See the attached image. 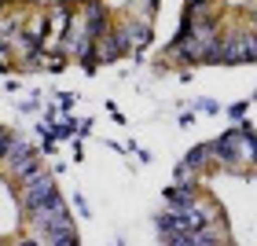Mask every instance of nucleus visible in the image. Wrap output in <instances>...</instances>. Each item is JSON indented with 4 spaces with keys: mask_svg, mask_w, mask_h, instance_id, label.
Wrapping results in <instances>:
<instances>
[{
    "mask_svg": "<svg viewBox=\"0 0 257 246\" xmlns=\"http://www.w3.org/2000/svg\"><path fill=\"white\" fill-rule=\"evenodd\" d=\"M48 198H55V184L48 173H33V180L26 177V206L37 209L41 202H48Z\"/></svg>",
    "mask_w": 257,
    "mask_h": 246,
    "instance_id": "obj_1",
    "label": "nucleus"
},
{
    "mask_svg": "<svg viewBox=\"0 0 257 246\" xmlns=\"http://www.w3.org/2000/svg\"><path fill=\"white\" fill-rule=\"evenodd\" d=\"M202 158H206V151H202V147L191 151V155H188V166H202Z\"/></svg>",
    "mask_w": 257,
    "mask_h": 246,
    "instance_id": "obj_5",
    "label": "nucleus"
},
{
    "mask_svg": "<svg viewBox=\"0 0 257 246\" xmlns=\"http://www.w3.org/2000/svg\"><path fill=\"white\" fill-rule=\"evenodd\" d=\"M41 231H44V242H66V246H74L77 242V235H74V224L66 220V213H59V217H52L48 224H41Z\"/></svg>",
    "mask_w": 257,
    "mask_h": 246,
    "instance_id": "obj_2",
    "label": "nucleus"
},
{
    "mask_svg": "<svg viewBox=\"0 0 257 246\" xmlns=\"http://www.w3.org/2000/svg\"><path fill=\"white\" fill-rule=\"evenodd\" d=\"M220 59L224 63H242V59H253V37H239L220 48Z\"/></svg>",
    "mask_w": 257,
    "mask_h": 246,
    "instance_id": "obj_3",
    "label": "nucleus"
},
{
    "mask_svg": "<svg viewBox=\"0 0 257 246\" xmlns=\"http://www.w3.org/2000/svg\"><path fill=\"white\" fill-rule=\"evenodd\" d=\"M198 4H206V0H191V8H198Z\"/></svg>",
    "mask_w": 257,
    "mask_h": 246,
    "instance_id": "obj_7",
    "label": "nucleus"
},
{
    "mask_svg": "<svg viewBox=\"0 0 257 246\" xmlns=\"http://www.w3.org/2000/svg\"><path fill=\"white\" fill-rule=\"evenodd\" d=\"M235 144H239V136H224V140H220V144H217V155L231 162V158H235V151H239Z\"/></svg>",
    "mask_w": 257,
    "mask_h": 246,
    "instance_id": "obj_4",
    "label": "nucleus"
},
{
    "mask_svg": "<svg viewBox=\"0 0 257 246\" xmlns=\"http://www.w3.org/2000/svg\"><path fill=\"white\" fill-rule=\"evenodd\" d=\"M253 158H257V136H253Z\"/></svg>",
    "mask_w": 257,
    "mask_h": 246,
    "instance_id": "obj_8",
    "label": "nucleus"
},
{
    "mask_svg": "<svg viewBox=\"0 0 257 246\" xmlns=\"http://www.w3.org/2000/svg\"><path fill=\"white\" fill-rule=\"evenodd\" d=\"M253 59H257V33H253Z\"/></svg>",
    "mask_w": 257,
    "mask_h": 246,
    "instance_id": "obj_6",
    "label": "nucleus"
}]
</instances>
